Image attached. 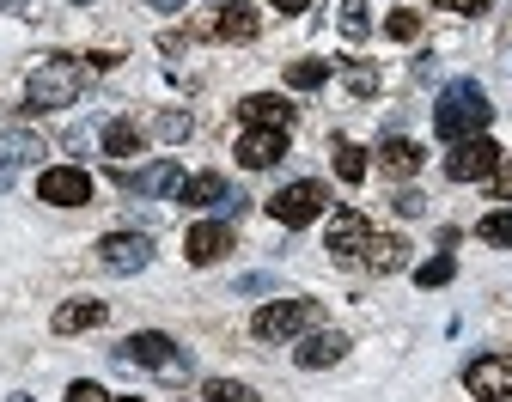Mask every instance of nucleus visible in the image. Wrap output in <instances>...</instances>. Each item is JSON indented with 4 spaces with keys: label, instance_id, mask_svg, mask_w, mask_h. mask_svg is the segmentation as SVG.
I'll return each instance as SVG.
<instances>
[{
    "label": "nucleus",
    "instance_id": "1a4fd4ad",
    "mask_svg": "<svg viewBox=\"0 0 512 402\" xmlns=\"http://www.w3.org/2000/svg\"><path fill=\"white\" fill-rule=\"evenodd\" d=\"M464 384H470L476 402H506V396H512V354H482V360H470Z\"/></svg>",
    "mask_w": 512,
    "mask_h": 402
},
{
    "label": "nucleus",
    "instance_id": "4468645a",
    "mask_svg": "<svg viewBox=\"0 0 512 402\" xmlns=\"http://www.w3.org/2000/svg\"><path fill=\"white\" fill-rule=\"evenodd\" d=\"M348 354V335L342 329H317V335H305V342L293 348V360L305 366V372H324V366H336Z\"/></svg>",
    "mask_w": 512,
    "mask_h": 402
},
{
    "label": "nucleus",
    "instance_id": "423d86ee",
    "mask_svg": "<svg viewBox=\"0 0 512 402\" xmlns=\"http://www.w3.org/2000/svg\"><path fill=\"white\" fill-rule=\"evenodd\" d=\"M494 171H500V147L488 141V134H470V141H458L452 159H445V177L452 183H482Z\"/></svg>",
    "mask_w": 512,
    "mask_h": 402
},
{
    "label": "nucleus",
    "instance_id": "9b49d317",
    "mask_svg": "<svg viewBox=\"0 0 512 402\" xmlns=\"http://www.w3.org/2000/svg\"><path fill=\"white\" fill-rule=\"evenodd\" d=\"M366 238H372V226H366V214H354V208H342V214L330 220V238H324V250H330L336 262H360V256H366Z\"/></svg>",
    "mask_w": 512,
    "mask_h": 402
},
{
    "label": "nucleus",
    "instance_id": "c85d7f7f",
    "mask_svg": "<svg viewBox=\"0 0 512 402\" xmlns=\"http://www.w3.org/2000/svg\"><path fill=\"white\" fill-rule=\"evenodd\" d=\"M366 25H372L366 19V0H342V31L348 37H366Z\"/></svg>",
    "mask_w": 512,
    "mask_h": 402
},
{
    "label": "nucleus",
    "instance_id": "0eeeda50",
    "mask_svg": "<svg viewBox=\"0 0 512 402\" xmlns=\"http://www.w3.org/2000/svg\"><path fill=\"white\" fill-rule=\"evenodd\" d=\"M37 201H49V208H86V201H92V177L80 165H49L37 177Z\"/></svg>",
    "mask_w": 512,
    "mask_h": 402
},
{
    "label": "nucleus",
    "instance_id": "cd10ccee",
    "mask_svg": "<svg viewBox=\"0 0 512 402\" xmlns=\"http://www.w3.org/2000/svg\"><path fill=\"white\" fill-rule=\"evenodd\" d=\"M384 31H391V37H397V43H409V37H415V31H421V13H409V7H397V13H391V19H384Z\"/></svg>",
    "mask_w": 512,
    "mask_h": 402
},
{
    "label": "nucleus",
    "instance_id": "20e7f679",
    "mask_svg": "<svg viewBox=\"0 0 512 402\" xmlns=\"http://www.w3.org/2000/svg\"><path fill=\"white\" fill-rule=\"evenodd\" d=\"M330 208V195H324V183H311V177H299V183H287L275 201H269V214L287 226V232H299V226H311L317 214Z\"/></svg>",
    "mask_w": 512,
    "mask_h": 402
},
{
    "label": "nucleus",
    "instance_id": "ddd939ff",
    "mask_svg": "<svg viewBox=\"0 0 512 402\" xmlns=\"http://www.w3.org/2000/svg\"><path fill=\"white\" fill-rule=\"evenodd\" d=\"M122 189H135V195H177L183 171H177V159H153L141 171H122Z\"/></svg>",
    "mask_w": 512,
    "mask_h": 402
},
{
    "label": "nucleus",
    "instance_id": "9d476101",
    "mask_svg": "<svg viewBox=\"0 0 512 402\" xmlns=\"http://www.w3.org/2000/svg\"><path fill=\"white\" fill-rule=\"evenodd\" d=\"M281 153H287V128H244L238 134V165L244 171H269V165H281Z\"/></svg>",
    "mask_w": 512,
    "mask_h": 402
},
{
    "label": "nucleus",
    "instance_id": "7ed1b4c3",
    "mask_svg": "<svg viewBox=\"0 0 512 402\" xmlns=\"http://www.w3.org/2000/svg\"><path fill=\"white\" fill-rule=\"evenodd\" d=\"M311 323H317V299H275L250 317V335L256 342H287V335H299Z\"/></svg>",
    "mask_w": 512,
    "mask_h": 402
},
{
    "label": "nucleus",
    "instance_id": "6e6552de",
    "mask_svg": "<svg viewBox=\"0 0 512 402\" xmlns=\"http://www.w3.org/2000/svg\"><path fill=\"white\" fill-rule=\"evenodd\" d=\"M98 262L110 275H135V268L153 262V238L147 232H110V238H98Z\"/></svg>",
    "mask_w": 512,
    "mask_h": 402
},
{
    "label": "nucleus",
    "instance_id": "a211bd4d",
    "mask_svg": "<svg viewBox=\"0 0 512 402\" xmlns=\"http://www.w3.org/2000/svg\"><path fill=\"white\" fill-rule=\"evenodd\" d=\"M177 201H183V208H214V201H232V189H226L220 171H196V177H183Z\"/></svg>",
    "mask_w": 512,
    "mask_h": 402
},
{
    "label": "nucleus",
    "instance_id": "4c0bfd02",
    "mask_svg": "<svg viewBox=\"0 0 512 402\" xmlns=\"http://www.w3.org/2000/svg\"><path fill=\"white\" fill-rule=\"evenodd\" d=\"M7 402H31V396H7Z\"/></svg>",
    "mask_w": 512,
    "mask_h": 402
},
{
    "label": "nucleus",
    "instance_id": "aec40b11",
    "mask_svg": "<svg viewBox=\"0 0 512 402\" xmlns=\"http://www.w3.org/2000/svg\"><path fill=\"white\" fill-rule=\"evenodd\" d=\"M378 165H384V177H415L421 171V147L403 141V134H391V141L378 147Z\"/></svg>",
    "mask_w": 512,
    "mask_h": 402
},
{
    "label": "nucleus",
    "instance_id": "6ab92c4d",
    "mask_svg": "<svg viewBox=\"0 0 512 402\" xmlns=\"http://www.w3.org/2000/svg\"><path fill=\"white\" fill-rule=\"evenodd\" d=\"M37 153H43L37 134H0V189H7V183H13V171H19V165H31Z\"/></svg>",
    "mask_w": 512,
    "mask_h": 402
},
{
    "label": "nucleus",
    "instance_id": "473e14b6",
    "mask_svg": "<svg viewBox=\"0 0 512 402\" xmlns=\"http://www.w3.org/2000/svg\"><path fill=\"white\" fill-rule=\"evenodd\" d=\"M348 86H354V92H360V98H366V92H372V86H378V74H372V67H354V74H348Z\"/></svg>",
    "mask_w": 512,
    "mask_h": 402
},
{
    "label": "nucleus",
    "instance_id": "4be33fe9",
    "mask_svg": "<svg viewBox=\"0 0 512 402\" xmlns=\"http://www.w3.org/2000/svg\"><path fill=\"white\" fill-rule=\"evenodd\" d=\"M324 80H330V61H324V55L287 61V86H293V92H311V86H324Z\"/></svg>",
    "mask_w": 512,
    "mask_h": 402
},
{
    "label": "nucleus",
    "instance_id": "f704fd0d",
    "mask_svg": "<svg viewBox=\"0 0 512 402\" xmlns=\"http://www.w3.org/2000/svg\"><path fill=\"white\" fill-rule=\"evenodd\" d=\"M269 7H275V13H287V19H299V13L311 7V0H269Z\"/></svg>",
    "mask_w": 512,
    "mask_h": 402
},
{
    "label": "nucleus",
    "instance_id": "a878e982",
    "mask_svg": "<svg viewBox=\"0 0 512 402\" xmlns=\"http://www.w3.org/2000/svg\"><path fill=\"white\" fill-rule=\"evenodd\" d=\"M476 232H482V244H500V250H506V244H512V208L482 214V226H476Z\"/></svg>",
    "mask_w": 512,
    "mask_h": 402
},
{
    "label": "nucleus",
    "instance_id": "7c9ffc66",
    "mask_svg": "<svg viewBox=\"0 0 512 402\" xmlns=\"http://www.w3.org/2000/svg\"><path fill=\"white\" fill-rule=\"evenodd\" d=\"M68 402H110V396H104L92 378H80V384H68Z\"/></svg>",
    "mask_w": 512,
    "mask_h": 402
},
{
    "label": "nucleus",
    "instance_id": "2f4dec72",
    "mask_svg": "<svg viewBox=\"0 0 512 402\" xmlns=\"http://www.w3.org/2000/svg\"><path fill=\"white\" fill-rule=\"evenodd\" d=\"M433 7H445V13H458V19H476L488 0H433Z\"/></svg>",
    "mask_w": 512,
    "mask_h": 402
},
{
    "label": "nucleus",
    "instance_id": "dca6fc26",
    "mask_svg": "<svg viewBox=\"0 0 512 402\" xmlns=\"http://www.w3.org/2000/svg\"><path fill=\"white\" fill-rule=\"evenodd\" d=\"M366 268H372V275H397V268L409 262V244L403 238H391V232H372L366 238V256H360Z\"/></svg>",
    "mask_w": 512,
    "mask_h": 402
},
{
    "label": "nucleus",
    "instance_id": "2eb2a0df",
    "mask_svg": "<svg viewBox=\"0 0 512 402\" xmlns=\"http://www.w3.org/2000/svg\"><path fill=\"white\" fill-rule=\"evenodd\" d=\"M238 116H244L250 128H293V104H287V98H275V92L244 98V104H238Z\"/></svg>",
    "mask_w": 512,
    "mask_h": 402
},
{
    "label": "nucleus",
    "instance_id": "393cba45",
    "mask_svg": "<svg viewBox=\"0 0 512 402\" xmlns=\"http://www.w3.org/2000/svg\"><path fill=\"white\" fill-rule=\"evenodd\" d=\"M336 177H342V183H360V177H366V153H360L354 141H336Z\"/></svg>",
    "mask_w": 512,
    "mask_h": 402
},
{
    "label": "nucleus",
    "instance_id": "c756f323",
    "mask_svg": "<svg viewBox=\"0 0 512 402\" xmlns=\"http://www.w3.org/2000/svg\"><path fill=\"white\" fill-rule=\"evenodd\" d=\"M159 134H165V141H183V134H189V116H183V110L159 116Z\"/></svg>",
    "mask_w": 512,
    "mask_h": 402
},
{
    "label": "nucleus",
    "instance_id": "f257e3e1",
    "mask_svg": "<svg viewBox=\"0 0 512 402\" xmlns=\"http://www.w3.org/2000/svg\"><path fill=\"white\" fill-rule=\"evenodd\" d=\"M86 80H92V61H80V55H49L43 67H31V80H25V110H37V116L68 110V104H80Z\"/></svg>",
    "mask_w": 512,
    "mask_h": 402
},
{
    "label": "nucleus",
    "instance_id": "b1692460",
    "mask_svg": "<svg viewBox=\"0 0 512 402\" xmlns=\"http://www.w3.org/2000/svg\"><path fill=\"white\" fill-rule=\"evenodd\" d=\"M202 396H208V402H263V396H256L250 384H238V378H208Z\"/></svg>",
    "mask_w": 512,
    "mask_h": 402
},
{
    "label": "nucleus",
    "instance_id": "f03ea898",
    "mask_svg": "<svg viewBox=\"0 0 512 402\" xmlns=\"http://www.w3.org/2000/svg\"><path fill=\"white\" fill-rule=\"evenodd\" d=\"M488 116H494V104L476 80L445 86V98L433 104V128H439V141H452V147L470 141V134H488Z\"/></svg>",
    "mask_w": 512,
    "mask_h": 402
},
{
    "label": "nucleus",
    "instance_id": "bb28decb",
    "mask_svg": "<svg viewBox=\"0 0 512 402\" xmlns=\"http://www.w3.org/2000/svg\"><path fill=\"white\" fill-rule=\"evenodd\" d=\"M452 275H458V262H452V256H433V262L415 268V281H421V287H445Z\"/></svg>",
    "mask_w": 512,
    "mask_h": 402
},
{
    "label": "nucleus",
    "instance_id": "412c9836",
    "mask_svg": "<svg viewBox=\"0 0 512 402\" xmlns=\"http://www.w3.org/2000/svg\"><path fill=\"white\" fill-rule=\"evenodd\" d=\"M214 37H232V43H250V37H256V13L244 7V0H232V7H220V19H214Z\"/></svg>",
    "mask_w": 512,
    "mask_h": 402
},
{
    "label": "nucleus",
    "instance_id": "39448f33",
    "mask_svg": "<svg viewBox=\"0 0 512 402\" xmlns=\"http://www.w3.org/2000/svg\"><path fill=\"white\" fill-rule=\"evenodd\" d=\"M116 360L122 366H153V372H183V354H177V342L171 335H159V329H141V335H128V342L116 348Z\"/></svg>",
    "mask_w": 512,
    "mask_h": 402
},
{
    "label": "nucleus",
    "instance_id": "5701e85b",
    "mask_svg": "<svg viewBox=\"0 0 512 402\" xmlns=\"http://www.w3.org/2000/svg\"><path fill=\"white\" fill-rule=\"evenodd\" d=\"M104 153H110L116 165L135 159V153H141V128H135V122H110V128H104Z\"/></svg>",
    "mask_w": 512,
    "mask_h": 402
},
{
    "label": "nucleus",
    "instance_id": "f3484780",
    "mask_svg": "<svg viewBox=\"0 0 512 402\" xmlns=\"http://www.w3.org/2000/svg\"><path fill=\"white\" fill-rule=\"evenodd\" d=\"M55 335H80V329H98L104 323V299H68V305H55Z\"/></svg>",
    "mask_w": 512,
    "mask_h": 402
},
{
    "label": "nucleus",
    "instance_id": "f8f14e48",
    "mask_svg": "<svg viewBox=\"0 0 512 402\" xmlns=\"http://www.w3.org/2000/svg\"><path fill=\"white\" fill-rule=\"evenodd\" d=\"M226 250H232V226H226V220H202V226H189V232H183V256L196 262V268L220 262Z\"/></svg>",
    "mask_w": 512,
    "mask_h": 402
},
{
    "label": "nucleus",
    "instance_id": "e433bc0d",
    "mask_svg": "<svg viewBox=\"0 0 512 402\" xmlns=\"http://www.w3.org/2000/svg\"><path fill=\"white\" fill-rule=\"evenodd\" d=\"M116 402H141V396H116Z\"/></svg>",
    "mask_w": 512,
    "mask_h": 402
},
{
    "label": "nucleus",
    "instance_id": "c9c22d12",
    "mask_svg": "<svg viewBox=\"0 0 512 402\" xmlns=\"http://www.w3.org/2000/svg\"><path fill=\"white\" fill-rule=\"evenodd\" d=\"M494 195H512V159L500 165V177H494Z\"/></svg>",
    "mask_w": 512,
    "mask_h": 402
},
{
    "label": "nucleus",
    "instance_id": "72a5a7b5",
    "mask_svg": "<svg viewBox=\"0 0 512 402\" xmlns=\"http://www.w3.org/2000/svg\"><path fill=\"white\" fill-rule=\"evenodd\" d=\"M397 214H409V220L421 214V195H415V189H403V195H397Z\"/></svg>",
    "mask_w": 512,
    "mask_h": 402
}]
</instances>
